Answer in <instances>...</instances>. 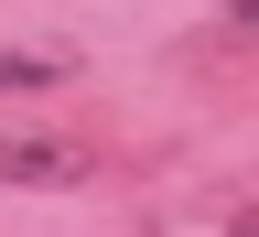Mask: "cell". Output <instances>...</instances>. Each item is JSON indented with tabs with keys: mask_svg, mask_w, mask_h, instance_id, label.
<instances>
[{
	"mask_svg": "<svg viewBox=\"0 0 259 237\" xmlns=\"http://www.w3.org/2000/svg\"><path fill=\"white\" fill-rule=\"evenodd\" d=\"M0 183H87L76 140H0Z\"/></svg>",
	"mask_w": 259,
	"mask_h": 237,
	"instance_id": "1",
	"label": "cell"
},
{
	"mask_svg": "<svg viewBox=\"0 0 259 237\" xmlns=\"http://www.w3.org/2000/svg\"><path fill=\"white\" fill-rule=\"evenodd\" d=\"M238 11H248V22H259V0H238Z\"/></svg>",
	"mask_w": 259,
	"mask_h": 237,
	"instance_id": "2",
	"label": "cell"
},
{
	"mask_svg": "<svg viewBox=\"0 0 259 237\" xmlns=\"http://www.w3.org/2000/svg\"><path fill=\"white\" fill-rule=\"evenodd\" d=\"M238 226H259V205H248V216H238Z\"/></svg>",
	"mask_w": 259,
	"mask_h": 237,
	"instance_id": "3",
	"label": "cell"
}]
</instances>
